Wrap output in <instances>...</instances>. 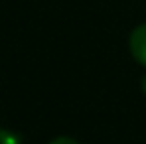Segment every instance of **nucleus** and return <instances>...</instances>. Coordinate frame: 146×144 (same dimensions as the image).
I'll return each instance as SVG.
<instances>
[{
    "instance_id": "obj_1",
    "label": "nucleus",
    "mask_w": 146,
    "mask_h": 144,
    "mask_svg": "<svg viewBox=\"0 0 146 144\" xmlns=\"http://www.w3.org/2000/svg\"><path fill=\"white\" fill-rule=\"evenodd\" d=\"M128 49H130V55L134 57V61L140 63L142 67H146V22L138 24L130 32Z\"/></svg>"
},
{
    "instance_id": "obj_2",
    "label": "nucleus",
    "mask_w": 146,
    "mask_h": 144,
    "mask_svg": "<svg viewBox=\"0 0 146 144\" xmlns=\"http://www.w3.org/2000/svg\"><path fill=\"white\" fill-rule=\"evenodd\" d=\"M0 144H22V140H20V136L14 134L12 130L0 128Z\"/></svg>"
},
{
    "instance_id": "obj_3",
    "label": "nucleus",
    "mask_w": 146,
    "mask_h": 144,
    "mask_svg": "<svg viewBox=\"0 0 146 144\" xmlns=\"http://www.w3.org/2000/svg\"><path fill=\"white\" fill-rule=\"evenodd\" d=\"M49 144H79L75 138H69V136H57V138H53Z\"/></svg>"
},
{
    "instance_id": "obj_4",
    "label": "nucleus",
    "mask_w": 146,
    "mask_h": 144,
    "mask_svg": "<svg viewBox=\"0 0 146 144\" xmlns=\"http://www.w3.org/2000/svg\"><path fill=\"white\" fill-rule=\"evenodd\" d=\"M140 89H142V93L146 95V75L142 77V79H140Z\"/></svg>"
}]
</instances>
